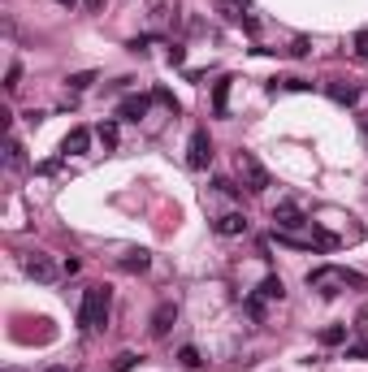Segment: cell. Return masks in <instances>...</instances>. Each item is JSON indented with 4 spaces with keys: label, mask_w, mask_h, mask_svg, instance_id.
I'll list each match as a JSON object with an SVG mask.
<instances>
[{
    "label": "cell",
    "mask_w": 368,
    "mask_h": 372,
    "mask_svg": "<svg viewBox=\"0 0 368 372\" xmlns=\"http://www.w3.org/2000/svg\"><path fill=\"white\" fill-rule=\"evenodd\" d=\"M174 321H178V303H161L152 312V338H165L174 329Z\"/></svg>",
    "instance_id": "52a82bcc"
},
{
    "label": "cell",
    "mask_w": 368,
    "mask_h": 372,
    "mask_svg": "<svg viewBox=\"0 0 368 372\" xmlns=\"http://www.w3.org/2000/svg\"><path fill=\"white\" fill-rule=\"evenodd\" d=\"M178 359H182V363H186V368H199V363H204V359H199V351H195V346H182V351H178Z\"/></svg>",
    "instance_id": "ffe728a7"
},
{
    "label": "cell",
    "mask_w": 368,
    "mask_h": 372,
    "mask_svg": "<svg viewBox=\"0 0 368 372\" xmlns=\"http://www.w3.org/2000/svg\"><path fill=\"white\" fill-rule=\"evenodd\" d=\"M303 225H312V221L303 217V208H299L295 199H286V203H278V208H273V230L295 234V230H303Z\"/></svg>",
    "instance_id": "8992f818"
},
{
    "label": "cell",
    "mask_w": 368,
    "mask_h": 372,
    "mask_svg": "<svg viewBox=\"0 0 368 372\" xmlns=\"http://www.w3.org/2000/svg\"><path fill=\"white\" fill-rule=\"evenodd\" d=\"M48 372H70V368H48Z\"/></svg>",
    "instance_id": "f1b7e54d"
},
{
    "label": "cell",
    "mask_w": 368,
    "mask_h": 372,
    "mask_svg": "<svg viewBox=\"0 0 368 372\" xmlns=\"http://www.w3.org/2000/svg\"><path fill=\"white\" fill-rule=\"evenodd\" d=\"M217 234H221V238H234V234H247V217H243V212H226V217L217 221Z\"/></svg>",
    "instance_id": "8fae6325"
},
{
    "label": "cell",
    "mask_w": 368,
    "mask_h": 372,
    "mask_svg": "<svg viewBox=\"0 0 368 372\" xmlns=\"http://www.w3.org/2000/svg\"><path fill=\"white\" fill-rule=\"evenodd\" d=\"M355 334H364V338H368V312H364L359 321H355Z\"/></svg>",
    "instance_id": "4316f807"
},
{
    "label": "cell",
    "mask_w": 368,
    "mask_h": 372,
    "mask_svg": "<svg viewBox=\"0 0 368 372\" xmlns=\"http://www.w3.org/2000/svg\"><path fill=\"white\" fill-rule=\"evenodd\" d=\"M351 43H355V57H364V61H368V31H355V39H351Z\"/></svg>",
    "instance_id": "7402d4cb"
},
{
    "label": "cell",
    "mask_w": 368,
    "mask_h": 372,
    "mask_svg": "<svg viewBox=\"0 0 368 372\" xmlns=\"http://www.w3.org/2000/svg\"><path fill=\"white\" fill-rule=\"evenodd\" d=\"M109 312H113V290L109 286H87L83 307H78V329L83 334L104 329V325H109Z\"/></svg>",
    "instance_id": "6da1fadb"
},
{
    "label": "cell",
    "mask_w": 368,
    "mask_h": 372,
    "mask_svg": "<svg viewBox=\"0 0 368 372\" xmlns=\"http://www.w3.org/2000/svg\"><path fill=\"white\" fill-rule=\"evenodd\" d=\"M117 264H122L126 273H147V264H152V255H147V251H126V255H122Z\"/></svg>",
    "instance_id": "7c38bea8"
},
{
    "label": "cell",
    "mask_w": 368,
    "mask_h": 372,
    "mask_svg": "<svg viewBox=\"0 0 368 372\" xmlns=\"http://www.w3.org/2000/svg\"><path fill=\"white\" fill-rule=\"evenodd\" d=\"M135 363H139V355H130V351H126V355H117V363H113V372H130Z\"/></svg>",
    "instance_id": "cb8c5ba5"
},
{
    "label": "cell",
    "mask_w": 368,
    "mask_h": 372,
    "mask_svg": "<svg viewBox=\"0 0 368 372\" xmlns=\"http://www.w3.org/2000/svg\"><path fill=\"white\" fill-rule=\"evenodd\" d=\"M91 83H95V74H91V70H83V74H70V78H65V87H70V91H87Z\"/></svg>",
    "instance_id": "ac0fdd59"
},
{
    "label": "cell",
    "mask_w": 368,
    "mask_h": 372,
    "mask_svg": "<svg viewBox=\"0 0 368 372\" xmlns=\"http://www.w3.org/2000/svg\"><path fill=\"white\" fill-rule=\"evenodd\" d=\"M208 161H213V139H208L204 126H195V130H191V143H186V165H191V169H204Z\"/></svg>",
    "instance_id": "5b68a950"
},
{
    "label": "cell",
    "mask_w": 368,
    "mask_h": 372,
    "mask_svg": "<svg viewBox=\"0 0 368 372\" xmlns=\"http://www.w3.org/2000/svg\"><path fill=\"white\" fill-rule=\"evenodd\" d=\"M22 269H26V277H35V282H43V286L57 282V273H61L57 264H52V255H43V251H26V255H22Z\"/></svg>",
    "instance_id": "277c9868"
},
{
    "label": "cell",
    "mask_w": 368,
    "mask_h": 372,
    "mask_svg": "<svg viewBox=\"0 0 368 372\" xmlns=\"http://www.w3.org/2000/svg\"><path fill=\"white\" fill-rule=\"evenodd\" d=\"M347 355H351V359H364V355H368V342H364V346H347Z\"/></svg>",
    "instance_id": "484cf974"
},
{
    "label": "cell",
    "mask_w": 368,
    "mask_h": 372,
    "mask_svg": "<svg viewBox=\"0 0 368 372\" xmlns=\"http://www.w3.org/2000/svg\"><path fill=\"white\" fill-rule=\"evenodd\" d=\"M265 303H269V299H260V294H251V299H247V312H251V321H265Z\"/></svg>",
    "instance_id": "d6986e66"
},
{
    "label": "cell",
    "mask_w": 368,
    "mask_h": 372,
    "mask_svg": "<svg viewBox=\"0 0 368 372\" xmlns=\"http://www.w3.org/2000/svg\"><path fill=\"white\" fill-rule=\"evenodd\" d=\"M312 247H317V251H334V247H338V234H330V230H312Z\"/></svg>",
    "instance_id": "9a60e30c"
},
{
    "label": "cell",
    "mask_w": 368,
    "mask_h": 372,
    "mask_svg": "<svg viewBox=\"0 0 368 372\" xmlns=\"http://www.w3.org/2000/svg\"><path fill=\"white\" fill-rule=\"evenodd\" d=\"M226 100H230V78H221V83L213 87V113H217V117H226Z\"/></svg>",
    "instance_id": "4fadbf2b"
},
{
    "label": "cell",
    "mask_w": 368,
    "mask_h": 372,
    "mask_svg": "<svg viewBox=\"0 0 368 372\" xmlns=\"http://www.w3.org/2000/svg\"><path fill=\"white\" fill-rule=\"evenodd\" d=\"M152 100H161L165 109H174V113H178V100H174V91H165V87H156V95H152Z\"/></svg>",
    "instance_id": "603a6c76"
},
{
    "label": "cell",
    "mask_w": 368,
    "mask_h": 372,
    "mask_svg": "<svg viewBox=\"0 0 368 372\" xmlns=\"http://www.w3.org/2000/svg\"><path fill=\"white\" fill-rule=\"evenodd\" d=\"M325 95L334 104H342V109H355L359 104V87H351V83H325Z\"/></svg>",
    "instance_id": "9c48e42d"
},
{
    "label": "cell",
    "mask_w": 368,
    "mask_h": 372,
    "mask_svg": "<svg viewBox=\"0 0 368 372\" xmlns=\"http://www.w3.org/2000/svg\"><path fill=\"white\" fill-rule=\"evenodd\" d=\"M57 5H65V9H74V5H78V0H57Z\"/></svg>",
    "instance_id": "83f0119b"
},
{
    "label": "cell",
    "mask_w": 368,
    "mask_h": 372,
    "mask_svg": "<svg viewBox=\"0 0 368 372\" xmlns=\"http://www.w3.org/2000/svg\"><path fill=\"white\" fill-rule=\"evenodd\" d=\"M5 161H9V169H22V165H26V156H22V143H18V139H9Z\"/></svg>",
    "instance_id": "2e32d148"
},
{
    "label": "cell",
    "mask_w": 368,
    "mask_h": 372,
    "mask_svg": "<svg viewBox=\"0 0 368 372\" xmlns=\"http://www.w3.org/2000/svg\"><path fill=\"white\" fill-rule=\"evenodd\" d=\"M317 338H321V346H338V342H347V325H330V329H321Z\"/></svg>",
    "instance_id": "5bb4252c"
},
{
    "label": "cell",
    "mask_w": 368,
    "mask_h": 372,
    "mask_svg": "<svg viewBox=\"0 0 368 372\" xmlns=\"http://www.w3.org/2000/svg\"><path fill=\"white\" fill-rule=\"evenodd\" d=\"M87 147H91V130H87V126H74V130L65 134V143H61L65 156H83Z\"/></svg>",
    "instance_id": "30bf717a"
},
{
    "label": "cell",
    "mask_w": 368,
    "mask_h": 372,
    "mask_svg": "<svg viewBox=\"0 0 368 372\" xmlns=\"http://www.w3.org/2000/svg\"><path fill=\"white\" fill-rule=\"evenodd\" d=\"M238 178H243V186H247L251 195L269 191V169L256 161V152H238Z\"/></svg>",
    "instance_id": "3957f363"
},
{
    "label": "cell",
    "mask_w": 368,
    "mask_h": 372,
    "mask_svg": "<svg viewBox=\"0 0 368 372\" xmlns=\"http://www.w3.org/2000/svg\"><path fill=\"white\" fill-rule=\"evenodd\" d=\"M286 290H282V277H265L260 282V299H282Z\"/></svg>",
    "instance_id": "e0dca14e"
},
{
    "label": "cell",
    "mask_w": 368,
    "mask_h": 372,
    "mask_svg": "<svg viewBox=\"0 0 368 372\" xmlns=\"http://www.w3.org/2000/svg\"><path fill=\"white\" fill-rule=\"evenodd\" d=\"M307 286L321 290V294L330 299V294H338V286H364V277L351 273V269H312V273H307Z\"/></svg>",
    "instance_id": "7a4b0ae2"
},
{
    "label": "cell",
    "mask_w": 368,
    "mask_h": 372,
    "mask_svg": "<svg viewBox=\"0 0 368 372\" xmlns=\"http://www.w3.org/2000/svg\"><path fill=\"white\" fill-rule=\"evenodd\" d=\"M147 109H152L147 95H126V100L117 104V117H122V122H139V117H147Z\"/></svg>",
    "instance_id": "ba28073f"
},
{
    "label": "cell",
    "mask_w": 368,
    "mask_h": 372,
    "mask_svg": "<svg viewBox=\"0 0 368 372\" xmlns=\"http://www.w3.org/2000/svg\"><path fill=\"white\" fill-rule=\"evenodd\" d=\"M100 143H104V147H117V126H113V122L100 126Z\"/></svg>",
    "instance_id": "44dd1931"
},
{
    "label": "cell",
    "mask_w": 368,
    "mask_h": 372,
    "mask_svg": "<svg viewBox=\"0 0 368 372\" xmlns=\"http://www.w3.org/2000/svg\"><path fill=\"white\" fill-rule=\"evenodd\" d=\"M18 78H22V65H9V74H5V87L14 91V87H18Z\"/></svg>",
    "instance_id": "d4e9b609"
}]
</instances>
